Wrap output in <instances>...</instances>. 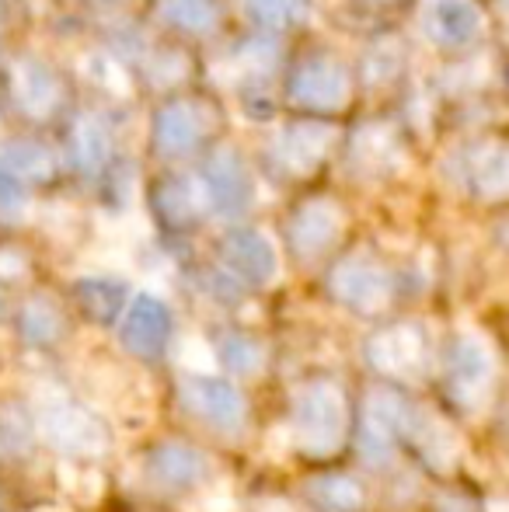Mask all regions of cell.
Instances as JSON below:
<instances>
[{"instance_id":"obj_2","label":"cell","mask_w":509,"mask_h":512,"mask_svg":"<svg viewBox=\"0 0 509 512\" xmlns=\"http://www.w3.org/2000/svg\"><path fill=\"white\" fill-rule=\"evenodd\" d=\"M175 398L185 415L196 418V422L206 425V429L224 432V436H238L248 422L245 394H241V387L227 377H203V373L182 377L178 380Z\"/></svg>"},{"instance_id":"obj_25","label":"cell","mask_w":509,"mask_h":512,"mask_svg":"<svg viewBox=\"0 0 509 512\" xmlns=\"http://www.w3.org/2000/svg\"><path fill=\"white\" fill-rule=\"evenodd\" d=\"M304 7H307L304 0H245L248 18L269 28L293 25L297 18H304Z\"/></svg>"},{"instance_id":"obj_15","label":"cell","mask_w":509,"mask_h":512,"mask_svg":"<svg viewBox=\"0 0 509 512\" xmlns=\"http://www.w3.org/2000/svg\"><path fill=\"white\" fill-rule=\"evenodd\" d=\"M328 143H332V129L325 122H300L279 136V161L297 175H304L325 157Z\"/></svg>"},{"instance_id":"obj_16","label":"cell","mask_w":509,"mask_h":512,"mask_svg":"<svg viewBox=\"0 0 509 512\" xmlns=\"http://www.w3.org/2000/svg\"><path fill=\"white\" fill-rule=\"evenodd\" d=\"M129 300V286L116 276H88L77 283V304L95 324H116Z\"/></svg>"},{"instance_id":"obj_26","label":"cell","mask_w":509,"mask_h":512,"mask_svg":"<svg viewBox=\"0 0 509 512\" xmlns=\"http://www.w3.org/2000/svg\"><path fill=\"white\" fill-rule=\"evenodd\" d=\"M164 14L189 32H206L217 21V4L213 0H164Z\"/></svg>"},{"instance_id":"obj_7","label":"cell","mask_w":509,"mask_h":512,"mask_svg":"<svg viewBox=\"0 0 509 512\" xmlns=\"http://www.w3.org/2000/svg\"><path fill=\"white\" fill-rule=\"evenodd\" d=\"M199 192L213 213L234 220L252 206V175L234 150H217L199 175Z\"/></svg>"},{"instance_id":"obj_18","label":"cell","mask_w":509,"mask_h":512,"mask_svg":"<svg viewBox=\"0 0 509 512\" xmlns=\"http://www.w3.org/2000/svg\"><path fill=\"white\" fill-rule=\"evenodd\" d=\"M63 331H67L63 310L49 297H32L18 310V335L25 338L32 349H49V345H56L63 338Z\"/></svg>"},{"instance_id":"obj_28","label":"cell","mask_w":509,"mask_h":512,"mask_svg":"<svg viewBox=\"0 0 509 512\" xmlns=\"http://www.w3.org/2000/svg\"><path fill=\"white\" fill-rule=\"evenodd\" d=\"M25 276V262L14 251H0V279H18Z\"/></svg>"},{"instance_id":"obj_11","label":"cell","mask_w":509,"mask_h":512,"mask_svg":"<svg viewBox=\"0 0 509 512\" xmlns=\"http://www.w3.org/2000/svg\"><path fill=\"white\" fill-rule=\"evenodd\" d=\"M342 234V209L318 199L307 203L290 223V244L300 258H318L339 241Z\"/></svg>"},{"instance_id":"obj_23","label":"cell","mask_w":509,"mask_h":512,"mask_svg":"<svg viewBox=\"0 0 509 512\" xmlns=\"http://www.w3.org/2000/svg\"><path fill=\"white\" fill-rule=\"evenodd\" d=\"M74 161L88 175H95L109 161V133L98 119H81L74 129Z\"/></svg>"},{"instance_id":"obj_12","label":"cell","mask_w":509,"mask_h":512,"mask_svg":"<svg viewBox=\"0 0 509 512\" xmlns=\"http://www.w3.org/2000/svg\"><path fill=\"white\" fill-rule=\"evenodd\" d=\"M293 98L307 108H339L349 98V77L332 60H307L293 74Z\"/></svg>"},{"instance_id":"obj_13","label":"cell","mask_w":509,"mask_h":512,"mask_svg":"<svg viewBox=\"0 0 509 512\" xmlns=\"http://www.w3.org/2000/svg\"><path fill=\"white\" fill-rule=\"evenodd\" d=\"M422 28L440 46H468L475 42L482 18L471 0H433L422 14Z\"/></svg>"},{"instance_id":"obj_24","label":"cell","mask_w":509,"mask_h":512,"mask_svg":"<svg viewBox=\"0 0 509 512\" xmlns=\"http://www.w3.org/2000/svg\"><path fill=\"white\" fill-rule=\"evenodd\" d=\"M35 415L21 405L0 408V446L7 453H25L35 443Z\"/></svg>"},{"instance_id":"obj_4","label":"cell","mask_w":509,"mask_h":512,"mask_svg":"<svg viewBox=\"0 0 509 512\" xmlns=\"http://www.w3.org/2000/svg\"><path fill=\"white\" fill-rule=\"evenodd\" d=\"M35 429L56 446V450L70 453V457H95L109 446V432H105L102 418L91 408L77 405V401H49L35 415Z\"/></svg>"},{"instance_id":"obj_21","label":"cell","mask_w":509,"mask_h":512,"mask_svg":"<svg viewBox=\"0 0 509 512\" xmlns=\"http://www.w3.org/2000/svg\"><path fill=\"white\" fill-rule=\"evenodd\" d=\"M506 182H509L506 150L503 147H485V150H478L475 161H471V185H475L478 196H485V199L503 196Z\"/></svg>"},{"instance_id":"obj_3","label":"cell","mask_w":509,"mask_h":512,"mask_svg":"<svg viewBox=\"0 0 509 512\" xmlns=\"http://www.w3.org/2000/svg\"><path fill=\"white\" fill-rule=\"evenodd\" d=\"M443 384L454 405L464 411H478L489 401L492 384H496V359L485 338L457 335L443 359Z\"/></svg>"},{"instance_id":"obj_1","label":"cell","mask_w":509,"mask_h":512,"mask_svg":"<svg viewBox=\"0 0 509 512\" xmlns=\"http://www.w3.org/2000/svg\"><path fill=\"white\" fill-rule=\"evenodd\" d=\"M290 436L311 457H328L349 436L346 391L332 380H311L290 405Z\"/></svg>"},{"instance_id":"obj_10","label":"cell","mask_w":509,"mask_h":512,"mask_svg":"<svg viewBox=\"0 0 509 512\" xmlns=\"http://www.w3.org/2000/svg\"><path fill=\"white\" fill-rule=\"evenodd\" d=\"M220 258H224V269L245 286H265L279 272L276 244L262 230H231L220 241Z\"/></svg>"},{"instance_id":"obj_6","label":"cell","mask_w":509,"mask_h":512,"mask_svg":"<svg viewBox=\"0 0 509 512\" xmlns=\"http://www.w3.org/2000/svg\"><path fill=\"white\" fill-rule=\"evenodd\" d=\"M140 471H143V481H147L154 492L185 495L206 481V474H210V457L189 443L164 439V443L150 446V450L143 453Z\"/></svg>"},{"instance_id":"obj_30","label":"cell","mask_w":509,"mask_h":512,"mask_svg":"<svg viewBox=\"0 0 509 512\" xmlns=\"http://www.w3.org/2000/svg\"><path fill=\"white\" fill-rule=\"evenodd\" d=\"M0 512H7V499H4V492H0Z\"/></svg>"},{"instance_id":"obj_27","label":"cell","mask_w":509,"mask_h":512,"mask_svg":"<svg viewBox=\"0 0 509 512\" xmlns=\"http://www.w3.org/2000/svg\"><path fill=\"white\" fill-rule=\"evenodd\" d=\"M28 206V196H25V185H21V178H14L11 171L0 164V216L4 220H14V216H21Z\"/></svg>"},{"instance_id":"obj_22","label":"cell","mask_w":509,"mask_h":512,"mask_svg":"<svg viewBox=\"0 0 509 512\" xmlns=\"http://www.w3.org/2000/svg\"><path fill=\"white\" fill-rule=\"evenodd\" d=\"M0 164L11 171L14 178H49L53 175V154L39 143H7L0 150Z\"/></svg>"},{"instance_id":"obj_17","label":"cell","mask_w":509,"mask_h":512,"mask_svg":"<svg viewBox=\"0 0 509 512\" xmlns=\"http://www.w3.org/2000/svg\"><path fill=\"white\" fill-rule=\"evenodd\" d=\"M14 98H18V105L32 115L53 112L56 98H60L53 70L39 60H21L18 67H14Z\"/></svg>"},{"instance_id":"obj_19","label":"cell","mask_w":509,"mask_h":512,"mask_svg":"<svg viewBox=\"0 0 509 512\" xmlns=\"http://www.w3.org/2000/svg\"><path fill=\"white\" fill-rule=\"evenodd\" d=\"M199 133H203V119L192 105H168L157 119V143L168 157L189 154L199 143Z\"/></svg>"},{"instance_id":"obj_9","label":"cell","mask_w":509,"mask_h":512,"mask_svg":"<svg viewBox=\"0 0 509 512\" xmlns=\"http://www.w3.org/2000/svg\"><path fill=\"white\" fill-rule=\"evenodd\" d=\"M367 363L391 380H412L426 370V335L412 324L377 331L367 342Z\"/></svg>"},{"instance_id":"obj_20","label":"cell","mask_w":509,"mask_h":512,"mask_svg":"<svg viewBox=\"0 0 509 512\" xmlns=\"http://www.w3.org/2000/svg\"><path fill=\"white\" fill-rule=\"evenodd\" d=\"M217 363L224 366L231 377L245 380L265 370V349L262 342L252 335H241V331H227L217 342Z\"/></svg>"},{"instance_id":"obj_29","label":"cell","mask_w":509,"mask_h":512,"mask_svg":"<svg viewBox=\"0 0 509 512\" xmlns=\"http://www.w3.org/2000/svg\"><path fill=\"white\" fill-rule=\"evenodd\" d=\"M440 512H478V509L468 506V502H461V499H450V502H443Z\"/></svg>"},{"instance_id":"obj_14","label":"cell","mask_w":509,"mask_h":512,"mask_svg":"<svg viewBox=\"0 0 509 512\" xmlns=\"http://www.w3.org/2000/svg\"><path fill=\"white\" fill-rule=\"evenodd\" d=\"M307 499L318 512H367L370 509V495L367 485L353 474L342 471H325L314 474L304 485Z\"/></svg>"},{"instance_id":"obj_8","label":"cell","mask_w":509,"mask_h":512,"mask_svg":"<svg viewBox=\"0 0 509 512\" xmlns=\"http://www.w3.org/2000/svg\"><path fill=\"white\" fill-rule=\"evenodd\" d=\"M391 290L394 286L384 265L370 262L363 255L346 258L332 272V297L342 307L356 310V314H377V310H384L391 304Z\"/></svg>"},{"instance_id":"obj_5","label":"cell","mask_w":509,"mask_h":512,"mask_svg":"<svg viewBox=\"0 0 509 512\" xmlns=\"http://www.w3.org/2000/svg\"><path fill=\"white\" fill-rule=\"evenodd\" d=\"M175 335V317L171 307L154 293H136L126 300L123 314H119V342L129 356L136 359H161Z\"/></svg>"}]
</instances>
